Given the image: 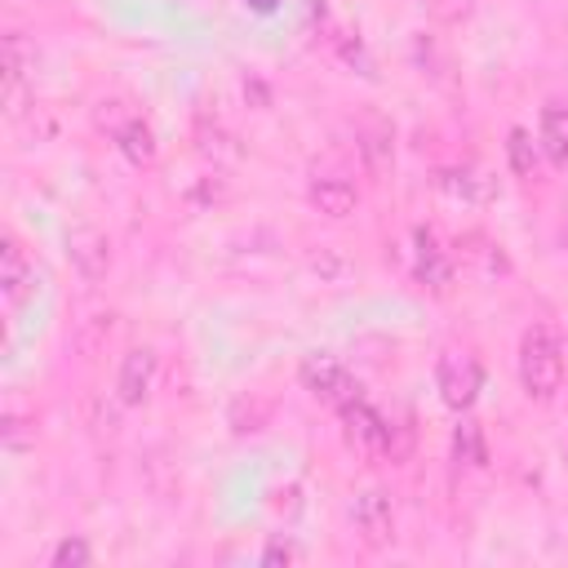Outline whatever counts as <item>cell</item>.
<instances>
[{
    "instance_id": "1",
    "label": "cell",
    "mask_w": 568,
    "mask_h": 568,
    "mask_svg": "<svg viewBox=\"0 0 568 568\" xmlns=\"http://www.w3.org/2000/svg\"><path fill=\"white\" fill-rule=\"evenodd\" d=\"M519 386L528 399H555L564 386V346L550 324H532L519 337Z\"/></svg>"
},
{
    "instance_id": "2",
    "label": "cell",
    "mask_w": 568,
    "mask_h": 568,
    "mask_svg": "<svg viewBox=\"0 0 568 568\" xmlns=\"http://www.w3.org/2000/svg\"><path fill=\"white\" fill-rule=\"evenodd\" d=\"M435 386H439V399L462 413V408L475 404V395L484 386V368L466 346H448L439 355V364H435Z\"/></svg>"
},
{
    "instance_id": "3",
    "label": "cell",
    "mask_w": 568,
    "mask_h": 568,
    "mask_svg": "<svg viewBox=\"0 0 568 568\" xmlns=\"http://www.w3.org/2000/svg\"><path fill=\"white\" fill-rule=\"evenodd\" d=\"M297 377H302V386L320 399V404H333V408H346L351 399H359V386H355V377L346 373V364L337 359V355H324V351H311L306 359H302V368H297Z\"/></svg>"
},
{
    "instance_id": "4",
    "label": "cell",
    "mask_w": 568,
    "mask_h": 568,
    "mask_svg": "<svg viewBox=\"0 0 568 568\" xmlns=\"http://www.w3.org/2000/svg\"><path fill=\"white\" fill-rule=\"evenodd\" d=\"M342 413V426H346V439L359 448V453H390L395 457V426L359 395V399H351L346 408H337Z\"/></svg>"
},
{
    "instance_id": "5",
    "label": "cell",
    "mask_w": 568,
    "mask_h": 568,
    "mask_svg": "<svg viewBox=\"0 0 568 568\" xmlns=\"http://www.w3.org/2000/svg\"><path fill=\"white\" fill-rule=\"evenodd\" d=\"M351 524L364 537V546H386L395 537V506L382 488H364L351 501Z\"/></svg>"
},
{
    "instance_id": "6",
    "label": "cell",
    "mask_w": 568,
    "mask_h": 568,
    "mask_svg": "<svg viewBox=\"0 0 568 568\" xmlns=\"http://www.w3.org/2000/svg\"><path fill=\"white\" fill-rule=\"evenodd\" d=\"M67 257L80 271V280L98 284L111 271V240H106V231H98V226H71L67 231Z\"/></svg>"
},
{
    "instance_id": "7",
    "label": "cell",
    "mask_w": 568,
    "mask_h": 568,
    "mask_svg": "<svg viewBox=\"0 0 568 568\" xmlns=\"http://www.w3.org/2000/svg\"><path fill=\"white\" fill-rule=\"evenodd\" d=\"M155 373H160V359L151 346H133L124 359H120V377H115V395L124 408H138L151 399V386H155Z\"/></svg>"
},
{
    "instance_id": "8",
    "label": "cell",
    "mask_w": 568,
    "mask_h": 568,
    "mask_svg": "<svg viewBox=\"0 0 568 568\" xmlns=\"http://www.w3.org/2000/svg\"><path fill=\"white\" fill-rule=\"evenodd\" d=\"M306 200L324 213V217H351L359 209V191L351 178L342 173H315L311 186H306Z\"/></svg>"
},
{
    "instance_id": "9",
    "label": "cell",
    "mask_w": 568,
    "mask_h": 568,
    "mask_svg": "<svg viewBox=\"0 0 568 568\" xmlns=\"http://www.w3.org/2000/svg\"><path fill=\"white\" fill-rule=\"evenodd\" d=\"M417 253H413V275L422 280V284H430V288H448V280H453V257L444 253V244H439V235L430 231V226H417Z\"/></svg>"
},
{
    "instance_id": "10",
    "label": "cell",
    "mask_w": 568,
    "mask_h": 568,
    "mask_svg": "<svg viewBox=\"0 0 568 568\" xmlns=\"http://www.w3.org/2000/svg\"><path fill=\"white\" fill-rule=\"evenodd\" d=\"M31 280H36V271L22 253V244L13 235H4V244H0V293H4V302L22 306V297L31 293Z\"/></svg>"
},
{
    "instance_id": "11",
    "label": "cell",
    "mask_w": 568,
    "mask_h": 568,
    "mask_svg": "<svg viewBox=\"0 0 568 568\" xmlns=\"http://www.w3.org/2000/svg\"><path fill=\"white\" fill-rule=\"evenodd\" d=\"M537 146L546 151V160L555 169H568V102H546L541 120H537Z\"/></svg>"
},
{
    "instance_id": "12",
    "label": "cell",
    "mask_w": 568,
    "mask_h": 568,
    "mask_svg": "<svg viewBox=\"0 0 568 568\" xmlns=\"http://www.w3.org/2000/svg\"><path fill=\"white\" fill-rule=\"evenodd\" d=\"M355 142H359V155H364L368 173H386L390 169V160H395V133H390V124L382 115H364Z\"/></svg>"
},
{
    "instance_id": "13",
    "label": "cell",
    "mask_w": 568,
    "mask_h": 568,
    "mask_svg": "<svg viewBox=\"0 0 568 568\" xmlns=\"http://www.w3.org/2000/svg\"><path fill=\"white\" fill-rule=\"evenodd\" d=\"M115 146H120V155H124L129 164H155V133H151V124H146L142 115L120 120Z\"/></svg>"
},
{
    "instance_id": "14",
    "label": "cell",
    "mask_w": 568,
    "mask_h": 568,
    "mask_svg": "<svg viewBox=\"0 0 568 568\" xmlns=\"http://www.w3.org/2000/svg\"><path fill=\"white\" fill-rule=\"evenodd\" d=\"M453 457H457V462H466V466H484V462H488V448H484V430H479V422H462V426L453 430Z\"/></svg>"
},
{
    "instance_id": "15",
    "label": "cell",
    "mask_w": 568,
    "mask_h": 568,
    "mask_svg": "<svg viewBox=\"0 0 568 568\" xmlns=\"http://www.w3.org/2000/svg\"><path fill=\"white\" fill-rule=\"evenodd\" d=\"M506 155H510V169H515L519 178H537V146H532L528 129H510V138H506Z\"/></svg>"
},
{
    "instance_id": "16",
    "label": "cell",
    "mask_w": 568,
    "mask_h": 568,
    "mask_svg": "<svg viewBox=\"0 0 568 568\" xmlns=\"http://www.w3.org/2000/svg\"><path fill=\"white\" fill-rule=\"evenodd\" d=\"M53 568H84L89 559H93V550H89V541L84 537H62L58 546H53Z\"/></svg>"
},
{
    "instance_id": "17",
    "label": "cell",
    "mask_w": 568,
    "mask_h": 568,
    "mask_svg": "<svg viewBox=\"0 0 568 568\" xmlns=\"http://www.w3.org/2000/svg\"><path fill=\"white\" fill-rule=\"evenodd\" d=\"M18 80H22V49H18V36H9L4 40V89L13 93Z\"/></svg>"
},
{
    "instance_id": "18",
    "label": "cell",
    "mask_w": 568,
    "mask_h": 568,
    "mask_svg": "<svg viewBox=\"0 0 568 568\" xmlns=\"http://www.w3.org/2000/svg\"><path fill=\"white\" fill-rule=\"evenodd\" d=\"M288 559H297V550H293L288 541H271V546L262 550V564H288Z\"/></svg>"
},
{
    "instance_id": "19",
    "label": "cell",
    "mask_w": 568,
    "mask_h": 568,
    "mask_svg": "<svg viewBox=\"0 0 568 568\" xmlns=\"http://www.w3.org/2000/svg\"><path fill=\"white\" fill-rule=\"evenodd\" d=\"M248 4H253V9H257V13H271V9H275V4H280V0H248Z\"/></svg>"
},
{
    "instance_id": "20",
    "label": "cell",
    "mask_w": 568,
    "mask_h": 568,
    "mask_svg": "<svg viewBox=\"0 0 568 568\" xmlns=\"http://www.w3.org/2000/svg\"><path fill=\"white\" fill-rule=\"evenodd\" d=\"M564 253H568V231H564Z\"/></svg>"
}]
</instances>
